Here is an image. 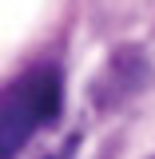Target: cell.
Instances as JSON below:
<instances>
[{
    "label": "cell",
    "instance_id": "cell-1",
    "mask_svg": "<svg viewBox=\"0 0 155 159\" xmlns=\"http://www.w3.org/2000/svg\"><path fill=\"white\" fill-rule=\"evenodd\" d=\"M60 68L52 64L28 68L20 80H12L0 96V159H16L32 131L60 116Z\"/></svg>",
    "mask_w": 155,
    "mask_h": 159
},
{
    "label": "cell",
    "instance_id": "cell-2",
    "mask_svg": "<svg viewBox=\"0 0 155 159\" xmlns=\"http://www.w3.org/2000/svg\"><path fill=\"white\" fill-rule=\"evenodd\" d=\"M52 159H68V155H52Z\"/></svg>",
    "mask_w": 155,
    "mask_h": 159
}]
</instances>
